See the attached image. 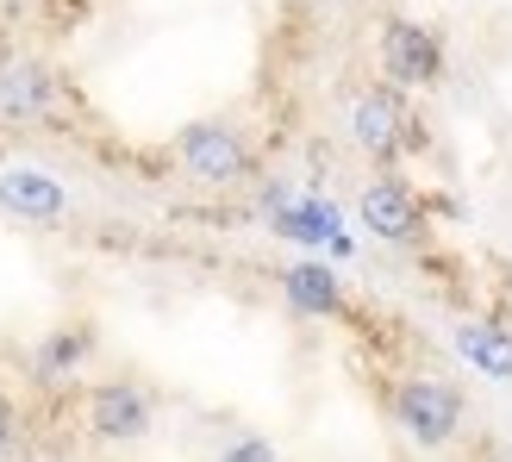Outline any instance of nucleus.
<instances>
[{
  "mask_svg": "<svg viewBox=\"0 0 512 462\" xmlns=\"http://www.w3.org/2000/svg\"><path fill=\"white\" fill-rule=\"evenodd\" d=\"M481 462H512V456H481Z\"/></svg>",
  "mask_w": 512,
  "mask_h": 462,
  "instance_id": "nucleus-15",
  "label": "nucleus"
},
{
  "mask_svg": "<svg viewBox=\"0 0 512 462\" xmlns=\"http://www.w3.org/2000/svg\"><path fill=\"white\" fill-rule=\"evenodd\" d=\"M0 213L32 219V225H50V219L69 213V194H63V182H57L50 169L13 163V169H0Z\"/></svg>",
  "mask_w": 512,
  "mask_h": 462,
  "instance_id": "nucleus-7",
  "label": "nucleus"
},
{
  "mask_svg": "<svg viewBox=\"0 0 512 462\" xmlns=\"http://www.w3.org/2000/svg\"><path fill=\"white\" fill-rule=\"evenodd\" d=\"M381 75L406 88H438L444 82V38L425 19H388L381 25Z\"/></svg>",
  "mask_w": 512,
  "mask_h": 462,
  "instance_id": "nucleus-4",
  "label": "nucleus"
},
{
  "mask_svg": "<svg viewBox=\"0 0 512 462\" xmlns=\"http://www.w3.org/2000/svg\"><path fill=\"white\" fill-rule=\"evenodd\" d=\"M350 138H356V150H363V157H375V163H394L400 150H419V144H425L419 125L406 119V100H400L394 82L356 94V107H350Z\"/></svg>",
  "mask_w": 512,
  "mask_h": 462,
  "instance_id": "nucleus-3",
  "label": "nucleus"
},
{
  "mask_svg": "<svg viewBox=\"0 0 512 462\" xmlns=\"http://www.w3.org/2000/svg\"><path fill=\"white\" fill-rule=\"evenodd\" d=\"M13 438H19V419H13V406L0 400V450H13Z\"/></svg>",
  "mask_w": 512,
  "mask_h": 462,
  "instance_id": "nucleus-14",
  "label": "nucleus"
},
{
  "mask_svg": "<svg viewBox=\"0 0 512 462\" xmlns=\"http://www.w3.org/2000/svg\"><path fill=\"white\" fill-rule=\"evenodd\" d=\"M57 94H63L57 69H44L32 57H19V63L0 69V113H7V119H44L50 107H57Z\"/></svg>",
  "mask_w": 512,
  "mask_h": 462,
  "instance_id": "nucleus-9",
  "label": "nucleus"
},
{
  "mask_svg": "<svg viewBox=\"0 0 512 462\" xmlns=\"http://www.w3.org/2000/svg\"><path fill=\"white\" fill-rule=\"evenodd\" d=\"M88 431L100 444H132L150 431V394L138 381H100L88 388Z\"/></svg>",
  "mask_w": 512,
  "mask_h": 462,
  "instance_id": "nucleus-6",
  "label": "nucleus"
},
{
  "mask_svg": "<svg viewBox=\"0 0 512 462\" xmlns=\"http://www.w3.org/2000/svg\"><path fill=\"white\" fill-rule=\"evenodd\" d=\"M88 350H94V331H82V325L57 331V338L38 350V381H63V375H75V369L88 363Z\"/></svg>",
  "mask_w": 512,
  "mask_h": 462,
  "instance_id": "nucleus-12",
  "label": "nucleus"
},
{
  "mask_svg": "<svg viewBox=\"0 0 512 462\" xmlns=\"http://www.w3.org/2000/svg\"><path fill=\"white\" fill-rule=\"evenodd\" d=\"M456 356L488 381H512V319H500V313L463 319L456 325Z\"/></svg>",
  "mask_w": 512,
  "mask_h": 462,
  "instance_id": "nucleus-8",
  "label": "nucleus"
},
{
  "mask_svg": "<svg viewBox=\"0 0 512 462\" xmlns=\"http://www.w3.org/2000/svg\"><path fill=\"white\" fill-rule=\"evenodd\" d=\"M182 169L194 175V182H207V188H232L250 175V144L238 125H225V119H200L182 132Z\"/></svg>",
  "mask_w": 512,
  "mask_h": 462,
  "instance_id": "nucleus-5",
  "label": "nucleus"
},
{
  "mask_svg": "<svg viewBox=\"0 0 512 462\" xmlns=\"http://www.w3.org/2000/svg\"><path fill=\"white\" fill-rule=\"evenodd\" d=\"M219 462H275V444L250 431V438H232V444H225V456H219Z\"/></svg>",
  "mask_w": 512,
  "mask_h": 462,
  "instance_id": "nucleus-13",
  "label": "nucleus"
},
{
  "mask_svg": "<svg viewBox=\"0 0 512 462\" xmlns=\"http://www.w3.org/2000/svg\"><path fill=\"white\" fill-rule=\"evenodd\" d=\"M356 219H363L369 238L400 244V250L419 244L431 231V213H425V200H419V188L406 182V175H375V182L356 194Z\"/></svg>",
  "mask_w": 512,
  "mask_h": 462,
  "instance_id": "nucleus-2",
  "label": "nucleus"
},
{
  "mask_svg": "<svg viewBox=\"0 0 512 462\" xmlns=\"http://www.w3.org/2000/svg\"><path fill=\"white\" fill-rule=\"evenodd\" d=\"M394 419H400V431H406L413 444L444 450V444H456V431H463L469 400H463V388H456V381H444V375H406L400 388H394Z\"/></svg>",
  "mask_w": 512,
  "mask_h": 462,
  "instance_id": "nucleus-1",
  "label": "nucleus"
},
{
  "mask_svg": "<svg viewBox=\"0 0 512 462\" xmlns=\"http://www.w3.org/2000/svg\"><path fill=\"white\" fill-rule=\"evenodd\" d=\"M281 294H288V306L306 313V319H338L344 313V288H338V275H331V263L281 269Z\"/></svg>",
  "mask_w": 512,
  "mask_h": 462,
  "instance_id": "nucleus-10",
  "label": "nucleus"
},
{
  "mask_svg": "<svg viewBox=\"0 0 512 462\" xmlns=\"http://www.w3.org/2000/svg\"><path fill=\"white\" fill-rule=\"evenodd\" d=\"M275 231L281 238H294V244H331L338 238V207L331 200H294V207H281L275 213Z\"/></svg>",
  "mask_w": 512,
  "mask_h": 462,
  "instance_id": "nucleus-11",
  "label": "nucleus"
}]
</instances>
